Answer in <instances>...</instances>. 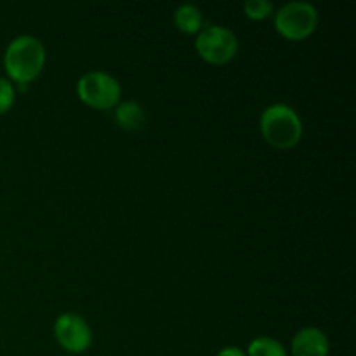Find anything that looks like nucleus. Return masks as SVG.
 Returning <instances> with one entry per match:
<instances>
[{"label": "nucleus", "mask_w": 356, "mask_h": 356, "mask_svg": "<svg viewBox=\"0 0 356 356\" xmlns=\"http://www.w3.org/2000/svg\"><path fill=\"white\" fill-rule=\"evenodd\" d=\"M243 10H245L247 17L254 21H261L266 19L273 13V3L268 2V0H249L243 6Z\"/></svg>", "instance_id": "obj_11"}, {"label": "nucleus", "mask_w": 356, "mask_h": 356, "mask_svg": "<svg viewBox=\"0 0 356 356\" xmlns=\"http://www.w3.org/2000/svg\"><path fill=\"white\" fill-rule=\"evenodd\" d=\"M14 99H16V92H14L13 83L7 79H0V115L13 108Z\"/></svg>", "instance_id": "obj_12"}, {"label": "nucleus", "mask_w": 356, "mask_h": 356, "mask_svg": "<svg viewBox=\"0 0 356 356\" xmlns=\"http://www.w3.org/2000/svg\"><path fill=\"white\" fill-rule=\"evenodd\" d=\"M45 65V51L40 40L31 35L16 37L6 49L3 54V68L9 79L17 83H30L40 75Z\"/></svg>", "instance_id": "obj_1"}, {"label": "nucleus", "mask_w": 356, "mask_h": 356, "mask_svg": "<svg viewBox=\"0 0 356 356\" xmlns=\"http://www.w3.org/2000/svg\"><path fill=\"white\" fill-rule=\"evenodd\" d=\"M245 356H287V351L271 337H257L249 344Z\"/></svg>", "instance_id": "obj_10"}, {"label": "nucleus", "mask_w": 356, "mask_h": 356, "mask_svg": "<svg viewBox=\"0 0 356 356\" xmlns=\"http://www.w3.org/2000/svg\"><path fill=\"white\" fill-rule=\"evenodd\" d=\"M115 120L125 131H138L145 124V110L134 101H124L117 104Z\"/></svg>", "instance_id": "obj_8"}, {"label": "nucleus", "mask_w": 356, "mask_h": 356, "mask_svg": "<svg viewBox=\"0 0 356 356\" xmlns=\"http://www.w3.org/2000/svg\"><path fill=\"white\" fill-rule=\"evenodd\" d=\"M174 21H176V26L181 31L191 35L200 31L202 23H204V16H202V10L197 6H193V3H184V6L176 9Z\"/></svg>", "instance_id": "obj_9"}, {"label": "nucleus", "mask_w": 356, "mask_h": 356, "mask_svg": "<svg viewBox=\"0 0 356 356\" xmlns=\"http://www.w3.org/2000/svg\"><path fill=\"white\" fill-rule=\"evenodd\" d=\"M318 26V13L309 2L285 3L275 14V28L287 40H305Z\"/></svg>", "instance_id": "obj_3"}, {"label": "nucleus", "mask_w": 356, "mask_h": 356, "mask_svg": "<svg viewBox=\"0 0 356 356\" xmlns=\"http://www.w3.org/2000/svg\"><path fill=\"white\" fill-rule=\"evenodd\" d=\"M120 83L104 72L86 73L76 83L80 101L96 110H110L120 101Z\"/></svg>", "instance_id": "obj_4"}, {"label": "nucleus", "mask_w": 356, "mask_h": 356, "mask_svg": "<svg viewBox=\"0 0 356 356\" xmlns=\"http://www.w3.org/2000/svg\"><path fill=\"white\" fill-rule=\"evenodd\" d=\"M54 336L59 346L68 353L80 355L89 350L92 343V332L82 316L75 313H63L54 323Z\"/></svg>", "instance_id": "obj_6"}, {"label": "nucleus", "mask_w": 356, "mask_h": 356, "mask_svg": "<svg viewBox=\"0 0 356 356\" xmlns=\"http://www.w3.org/2000/svg\"><path fill=\"white\" fill-rule=\"evenodd\" d=\"M292 356H329L330 344L325 334L315 327L299 330L292 339Z\"/></svg>", "instance_id": "obj_7"}, {"label": "nucleus", "mask_w": 356, "mask_h": 356, "mask_svg": "<svg viewBox=\"0 0 356 356\" xmlns=\"http://www.w3.org/2000/svg\"><path fill=\"white\" fill-rule=\"evenodd\" d=\"M218 356H245V353H243L240 348L228 346V348H222V350L218 353Z\"/></svg>", "instance_id": "obj_13"}, {"label": "nucleus", "mask_w": 356, "mask_h": 356, "mask_svg": "<svg viewBox=\"0 0 356 356\" xmlns=\"http://www.w3.org/2000/svg\"><path fill=\"white\" fill-rule=\"evenodd\" d=\"M195 47L204 61L211 65H226L238 52V40L226 26H209L198 33Z\"/></svg>", "instance_id": "obj_5"}, {"label": "nucleus", "mask_w": 356, "mask_h": 356, "mask_svg": "<svg viewBox=\"0 0 356 356\" xmlns=\"http://www.w3.org/2000/svg\"><path fill=\"white\" fill-rule=\"evenodd\" d=\"M261 132L268 145L289 149L301 141L302 122L287 104H271L261 115Z\"/></svg>", "instance_id": "obj_2"}]
</instances>
